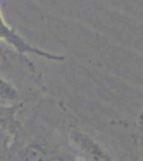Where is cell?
Here are the masks:
<instances>
[{
  "instance_id": "6da1fadb",
  "label": "cell",
  "mask_w": 143,
  "mask_h": 161,
  "mask_svg": "<svg viewBox=\"0 0 143 161\" xmlns=\"http://www.w3.org/2000/svg\"><path fill=\"white\" fill-rule=\"evenodd\" d=\"M2 44L10 46L18 56L25 58H28L29 55H33L50 61H63L65 59V57L62 55L54 54L30 44L19 32H17L15 28H13L7 22L0 9V45Z\"/></svg>"
},
{
  "instance_id": "7a4b0ae2",
  "label": "cell",
  "mask_w": 143,
  "mask_h": 161,
  "mask_svg": "<svg viewBox=\"0 0 143 161\" xmlns=\"http://www.w3.org/2000/svg\"><path fill=\"white\" fill-rule=\"evenodd\" d=\"M67 139L69 146L81 161H115L109 150L87 132L72 129Z\"/></svg>"
},
{
  "instance_id": "3957f363",
  "label": "cell",
  "mask_w": 143,
  "mask_h": 161,
  "mask_svg": "<svg viewBox=\"0 0 143 161\" xmlns=\"http://www.w3.org/2000/svg\"><path fill=\"white\" fill-rule=\"evenodd\" d=\"M9 161H56V159L45 144L31 142L18 149Z\"/></svg>"
},
{
  "instance_id": "277c9868",
  "label": "cell",
  "mask_w": 143,
  "mask_h": 161,
  "mask_svg": "<svg viewBox=\"0 0 143 161\" xmlns=\"http://www.w3.org/2000/svg\"><path fill=\"white\" fill-rule=\"evenodd\" d=\"M20 103V93L13 83L0 76V105L12 106Z\"/></svg>"
},
{
  "instance_id": "5b68a950",
  "label": "cell",
  "mask_w": 143,
  "mask_h": 161,
  "mask_svg": "<svg viewBox=\"0 0 143 161\" xmlns=\"http://www.w3.org/2000/svg\"><path fill=\"white\" fill-rule=\"evenodd\" d=\"M12 136H13L12 129L0 127V159H2V158L4 159L6 155H8Z\"/></svg>"
},
{
  "instance_id": "8992f818",
  "label": "cell",
  "mask_w": 143,
  "mask_h": 161,
  "mask_svg": "<svg viewBox=\"0 0 143 161\" xmlns=\"http://www.w3.org/2000/svg\"><path fill=\"white\" fill-rule=\"evenodd\" d=\"M56 161H57V160H56Z\"/></svg>"
}]
</instances>
